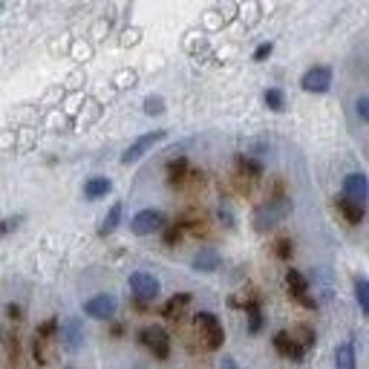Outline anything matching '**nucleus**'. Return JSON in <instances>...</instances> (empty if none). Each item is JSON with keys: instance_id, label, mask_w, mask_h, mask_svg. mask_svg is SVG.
Returning a JSON list of instances; mask_svg holds the SVG:
<instances>
[{"instance_id": "f257e3e1", "label": "nucleus", "mask_w": 369, "mask_h": 369, "mask_svg": "<svg viewBox=\"0 0 369 369\" xmlns=\"http://www.w3.org/2000/svg\"><path fill=\"white\" fill-rule=\"evenodd\" d=\"M291 211V202L286 199V197H280V199H268V202H263L257 211H254V217H251V225H254L257 231H271L274 228L286 213Z\"/></svg>"}, {"instance_id": "f03ea898", "label": "nucleus", "mask_w": 369, "mask_h": 369, "mask_svg": "<svg viewBox=\"0 0 369 369\" xmlns=\"http://www.w3.org/2000/svg\"><path fill=\"white\" fill-rule=\"evenodd\" d=\"M193 323H197V332L202 335L205 346L208 349H220L222 341H225V332H222V323L217 315H211V312H199L197 318H193Z\"/></svg>"}, {"instance_id": "7ed1b4c3", "label": "nucleus", "mask_w": 369, "mask_h": 369, "mask_svg": "<svg viewBox=\"0 0 369 369\" xmlns=\"http://www.w3.org/2000/svg\"><path fill=\"white\" fill-rule=\"evenodd\" d=\"M165 213L162 211H156V208H145V211H139L133 217V222H130V228H133V234H139V237H150V234H159V231L165 228Z\"/></svg>"}, {"instance_id": "20e7f679", "label": "nucleus", "mask_w": 369, "mask_h": 369, "mask_svg": "<svg viewBox=\"0 0 369 369\" xmlns=\"http://www.w3.org/2000/svg\"><path fill=\"white\" fill-rule=\"evenodd\" d=\"M165 136H167L165 130H150V133H142L139 139H136V142H133V145L122 153V165H136V162H139L150 147H156V145L165 139Z\"/></svg>"}, {"instance_id": "39448f33", "label": "nucleus", "mask_w": 369, "mask_h": 369, "mask_svg": "<svg viewBox=\"0 0 369 369\" xmlns=\"http://www.w3.org/2000/svg\"><path fill=\"white\" fill-rule=\"evenodd\" d=\"M332 67H312V69H306L303 72V79H300V87L306 90V92H315V95H323V92H329V87H332Z\"/></svg>"}, {"instance_id": "423d86ee", "label": "nucleus", "mask_w": 369, "mask_h": 369, "mask_svg": "<svg viewBox=\"0 0 369 369\" xmlns=\"http://www.w3.org/2000/svg\"><path fill=\"white\" fill-rule=\"evenodd\" d=\"M139 343L147 346L156 358H167L170 355V338H167L165 329H159V326H145L142 332H139Z\"/></svg>"}, {"instance_id": "0eeeda50", "label": "nucleus", "mask_w": 369, "mask_h": 369, "mask_svg": "<svg viewBox=\"0 0 369 369\" xmlns=\"http://www.w3.org/2000/svg\"><path fill=\"white\" fill-rule=\"evenodd\" d=\"M130 291L139 303H147V300H153L159 295V280L153 274H147V271H133L130 274Z\"/></svg>"}, {"instance_id": "6e6552de", "label": "nucleus", "mask_w": 369, "mask_h": 369, "mask_svg": "<svg viewBox=\"0 0 369 369\" xmlns=\"http://www.w3.org/2000/svg\"><path fill=\"white\" fill-rule=\"evenodd\" d=\"M286 286H288V295L295 297L297 303H303L306 309H318V303L309 297V283H306V277L300 274L297 268H288L286 271Z\"/></svg>"}, {"instance_id": "1a4fd4ad", "label": "nucleus", "mask_w": 369, "mask_h": 369, "mask_svg": "<svg viewBox=\"0 0 369 369\" xmlns=\"http://www.w3.org/2000/svg\"><path fill=\"white\" fill-rule=\"evenodd\" d=\"M115 309H119V303H115V297L110 295H95L84 303V315L92 318V320H110L115 315Z\"/></svg>"}, {"instance_id": "9d476101", "label": "nucleus", "mask_w": 369, "mask_h": 369, "mask_svg": "<svg viewBox=\"0 0 369 369\" xmlns=\"http://www.w3.org/2000/svg\"><path fill=\"white\" fill-rule=\"evenodd\" d=\"M343 197L366 205V199H369V179L363 177V173H349V177L343 179Z\"/></svg>"}, {"instance_id": "9b49d317", "label": "nucleus", "mask_w": 369, "mask_h": 369, "mask_svg": "<svg viewBox=\"0 0 369 369\" xmlns=\"http://www.w3.org/2000/svg\"><path fill=\"white\" fill-rule=\"evenodd\" d=\"M274 349H277L283 358H288V361H300L303 352H306V346L295 335H291V332H277L274 335Z\"/></svg>"}, {"instance_id": "f8f14e48", "label": "nucleus", "mask_w": 369, "mask_h": 369, "mask_svg": "<svg viewBox=\"0 0 369 369\" xmlns=\"http://www.w3.org/2000/svg\"><path fill=\"white\" fill-rule=\"evenodd\" d=\"M338 211H341V217L349 222V225H358V222H363V213H366V205H361V202H355V199H349V197H338Z\"/></svg>"}, {"instance_id": "ddd939ff", "label": "nucleus", "mask_w": 369, "mask_h": 369, "mask_svg": "<svg viewBox=\"0 0 369 369\" xmlns=\"http://www.w3.org/2000/svg\"><path fill=\"white\" fill-rule=\"evenodd\" d=\"M110 190H113V182H110L107 177H90V179L84 182V197H87L90 202L104 199Z\"/></svg>"}, {"instance_id": "4468645a", "label": "nucleus", "mask_w": 369, "mask_h": 369, "mask_svg": "<svg viewBox=\"0 0 369 369\" xmlns=\"http://www.w3.org/2000/svg\"><path fill=\"white\" fill-rule=\"evenodd\" d=\"M193 271H217L222 265V257H220V251H213V248H202L197 257L190 260Z\"/></svg>"}, {"instance_id": "2eb2a0df", "label": "nucleus", "mask_w": 369, "mask_h": 369, "mask_svg": "<svg viewBox=\"0 0 369 369\" xmlns=\"http://www.w3.org/2000/svg\"><path fill=\"white\" fill-rule=\"evenodd\" d=\"M260 173H263L260 162L248 159V156H240V159H237V179H240L243 185H251V182H257V179H260Z\"/></svg>"}, {"instance_id": "dca6fc26", "label": "nucleus", "mask_w": 369, "mask_h": 369, "mask_svg": "<svg viewBox=\"0 0 369 369\" xmlns=\"http://www.w3.org/2000/svg\"><path fill=\"white\" fill-rule=\"evenodd\" d=\"M188 303H190V295H173V297L162 306V315H165L167 320H177V318H182V315H185Z\"/></svg>"}, {"instance_id": "f3484780", "label": "nucleus", "mask_w": 369, "mask_h": 369, "mask_svg": "<svg viewBox=\"0 0 369 369\" xmlns=\"http://www.w3.org/2000/svg\"><path fill=\"white\" fill-rule=\"evenodd\" d=\"M64 343L72 349V352L84 346V329H81V320H75V318H72V320L64 326Z\"/></svg>"}, {"instance_id": "a211bd4d", "label": "nucleus", "mask_w": 369, "mask_h": 369, "mask_svg": "<svg viewBox=\"0 0 369 369\" xmlns=\"http://www.w3.org/2000/svg\"><path fill=\"white\" fill-rule=\"evenodd\" d=\"M335 369H358V361H355V346L352 343H341L338 352H335Z\"/></svg>"}, {"instance_id": "6ab92c4d", "label": "nucleus", "mask_w": 369, "mask_h": 369, "mask_svg": "<svg viewBox=\"0 0 369 369\" xmlns=\"http://www.w3.org/2000/svg\"><path fill=\"white\" fill-rule=\"evenodd\" d=\"M122 202H115L110 211H107V217H104V222H101V228H99V237H110L115 228L122 225Z\"/></svg>"}, {"instance_id": "aec40b11", "label": "nucleus", "mask_w": 369, "mask_h": 369, "mask_svg": "<svg viewBox=\"0 0 369 369\" xmlns=\"http://www.w3.org/2000/svg\"><path fill=\"white\" fill-rule=\"evenodd\" d=\"M265 107L268 110H274V113H283L286 110V95H283V90H277V87H271V90H265Z\"/></svg>"}, {"instance_id": "412c9836", "label": "nucleus", "mask_w": 369, "mask_h": 369, "mask_svg": "<svg viewBox=\"0 0 369 369\" xmlns=\"http://www.w3.org/2000/svg\"><path fill=\"white\" fill-rule=\"evenodd\" d=\"M185 173H188V162L185 159H177V162L167 165V179H170V185H179L185 179Z\"/></svg>"}, {"instance_id": "4be33fe9", "label": "nucleus", "mask_w": 369, "mask_h": 369, "mask_svg": "<svg viewBox=\"0 0 369 369\" xmlns=\"http://www.w3.org/2000/svg\"><path fill=\"white\" fill-rule=\"evenodd\" d=\"M355 297H358V306L369 315V280H355Z\"/></svg>"}, {"instance_id": "5701e85b", "label": "nucleus", "mask_w": 369, "mask_h": 369, "mask_svg": "<svg viewBox=\"0 0 369 369\" xmlns=\"http://www.w3.org/2000/svg\"><path fill=\"white\" fill-rule=\"evenodd\" d=\"M260 329H263V312H260V306L251 303V306H248V332L257 335Z\"/></svg>"}, {"instance_id": "b1692460", "label": "nucleus", "mask_w": 369, "mask_h": 369, "mask_svg": "<svg viewBox=\"0 0 369 369\" xmlns=\"http://www.w3.org/2000/svg\"><path fill=\"white\" fill-rule=\"evenodd\" d=\"M145 113L147 115H162L165 113V101L159 99V95H147V99H145Z\"/></svg>"}, {"instance_id": "393cba45", "label": "nucleus", "mask_w": 369, "mask_h": 369, "mask_svg": "<svg viewBox=\"0 0 369 369\" xmlns=\"http://www.w3.org/2000/svg\"><path fill=\"white\" fill-rule=\"evenodd\" d=\"M355 110H358V115H361V122L369 124V95H361V99L355 101Z\"/></svg>"}, {"instance_id": "a878e982", "label": "nucleus", "mask_w": 369, "mask_h": 369, "mask_svg": "<svg viewBox=\"0 0 369 369\" xmlns=\"http://www.w3.org/2000/svg\"><path fill=\"white\" fill-rule=\"evenodd\" d=\"M271 52H274V44H260V47L254 49V61H265Z\"/></svg>"}, {"instance_id": "bb28decb", "label": "nucleus", "mask_w": 369, "mask_h": 369, "mask_svg": "<svg viewBox=\"0 0 369 369\" xmlns=\"http://www.w3.org/2000/svg\"><path fill=\"white\" fill-rule=\"evenodd\" d=\"M303 346H312V341H315V335H312V329H309V326H300V332L295 335Z\"/></svg>"}, {"instance_id": "cd10ccee", "label": "nucleus", "mask_w": 369, "mask_h": 369, "mask_svg": "<svg viewBox=\"0 0 369 369\" xmlns=\"http://www.w3.org/2000/svg\"><path fill=\"white\" fill-rule=\"evenodd\" d=\"M274 251H277V254H280L283 260H288V257H291V243H288V240H280Z\"/></svg>"}, {"instance_id": "c85d7f7f", "label": "nucleus", "mask_w": 369, "mask_h": 369, "mask_svg": "<svg viewBox=\"0 0 369 369\" xmlns=\"http://www.w3.org/2000/svg\"><path fill=\"white\" fill-rule=\"evenodd\" d=\"M220 369H240V366H237L234 358H222V361H220Z\"/></svg>"}]
</instances>
